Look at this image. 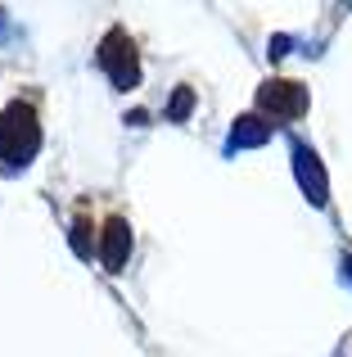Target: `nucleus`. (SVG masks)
I'll list each match as a JSON object with an SVG mask.
<instances>
[{
  "instance_id": "5",
  "label": "nucleus",
  "mask_w": 352,
  "mask_h": 357,
  "mask_svg": "<svg viewBox=\"0 0 352 357\" xmlns=\"http://www.w3.org/2000/svg\"><path fill=\"white\" fill-rule=\"evenodd\" d=\"M294 167H298V181H303V190H307V199L326 204V172H321L317 154H312L307 145H294Z\"/></svg>"
},
{
  "instance_id": "7",
  "label": "nucleus",
  "mask_w": 352,
  "mask_h": 357,
  "mask_svg": "<svg viewBox=\"0 0 352 357\" xmlns=\"http://www.w3.org/2000/svg\"><path fill=\"white\" fill-rule=\"evenodd\" d=\"M348 276H352V258H348Z\"/></svg>"
},
{
  "instance_id": "2",
  "label": "nucleus",
  "mask_w": 352,
  "mask_h": 357,
  "mask_svg": "<svg viewBox=\"0 0 352 357\" xmlns=\"http://www.w3.org/2000/svg\"><path fill=\"white\" fill-rule=\"evenodd\" d=\"M99 68L113 77V86H122V91H131L136 82H141V63H136V41L122 32V27H113V32L99 41Z\"/></svg>"
},
{
  "instance_id": "6",
  "label": "nucleus",
  "mask_w": 352,
  "mask_h": 357,
  "mask_svg": "<svg viewBox=\"0 0 352 357\" xmlns=\"http://www.w3.org/2000/svg\"><path fill=\"white\" fill-rule=\"evenodd\" d=\"M271 136V122H262V118H239L235 122V131H230V149H248V145H262V140Z\"/></svg>"
},
{
  "instance_id": "4",
  "label": "nucleus",
  "mask_w": 352,
  "mask_h": 357,
  "mask_svg": "<svg viewBox=\"0 0 352 357\" xmlns=\"http://www.w3.org/2000/svg\"><path fill=\"white\" fill-rule=\"evenodd\" d=\"M127 253H131V227L122 218H109L104 236H99V262H104V271H122Z\"/></svg>"
},
{
  "instance_id": "3",
  "label": "nucleus",
  "mask_w": 352,
  "mask_h": 357,
  "mask_svg": "<svg viewBox=\"0 0 352 357\" xmlns=\"http://www.w3.org/2000/svg\"><path fill=\"white\" fill-rule=\"evenodd\" d=\"M257 105H262L275 122H289V118H298L303 109H307V86L275 77V82H266V86L257 91Z\"/></svg>"
},
{
  "instance_id": "1",
  "label": "nucleus",
  "mask_w": 352,
  "mask_h": 357,
  "mask_svg": "<svg viewBox=\"0 0 352 357\" xmlns=\"http://www.w3.org/2000/svg\"><path fill=\"white\" fill-rule=\"evenodd\" d=\"M41 149V127H36V109L27 100L0 109V163L5 167H27L32 154Z\"/></svg>"
}]
</instances>
